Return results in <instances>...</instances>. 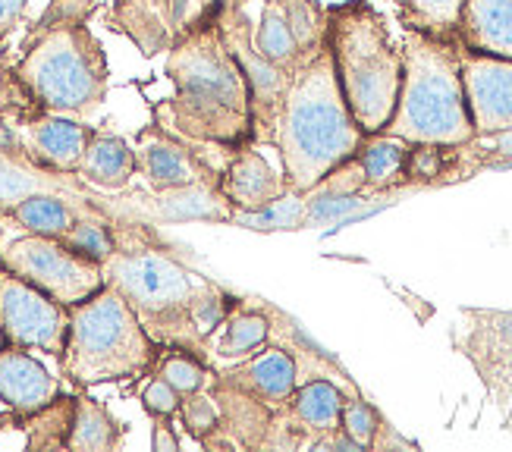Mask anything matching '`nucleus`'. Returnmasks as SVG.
<instances>
[{
	"label": "nucleus",
	"mask_w": 512,
	"mask_h": 452,
	"mask_svg": "<svg viewBox=\"0 0 512 452\" xmlns=\"http://www.w3.org/2000/svg\"><path fill=\"white\" fill-rule=\"evenodd\" d=\"M114 242L101 264L104 283L129 302L161 349L202 352L236 299L173 258L142 226L114 223Z\"/></svg>",
	"instance_id": "obj_1"
},
{
	"label": "nucleus",
	"mask_w": 512,
	"mask_h": 452,
	"mask_svg": "<svg viewBox=\"0 0 512 452\" xmlns=\"http://www.w3.org/2000/svg\"><path fill=\"white\" fill-rule=\"evenodd\" d=\"M173 95L154 104V123L189 145L255 142L252 88L220 26V10L195 19L167 54Z\"/></svg>",
	"instance_id": "obj_2"
},
{
	"label": "nucleus",
	"mask_w": 512,
	"mask_h": 452,
	"mask_svg": "<svg viewBox=\"0 0 512 452\" xmlns=\"http://www.w3.org/2000/svg\"><path fill=\"white\" fill-rule=\"evenodd\" d=\"M362 139L365 132L343 98L337 66L324 38L289 73L267 142L280 154L286 186L305 195L315 192V186L340 164L352 161Z\"/></svg>",
	"instance_id": "obj_3"
},
{
	"label": "nucleus",
	"mask_w": 512,
	"mask_h": 452,
	"mask_svg": "<svg viewBox=\"0 0 512 452\" xmlns=\"http://www.w3.org/2000/svg\"><path fill=\"white\" fill-rule=\"evenodd\" d=\"M403 82L393 117L381 132L409 145L459 148L475 139L459 73L456 41L409 29L403 38Z\"/></svg>",
	"instance_id": "obj_4"
},
{
	"label": "nucleus",
	"mask_w": 512,
	"mask_h": 452,
	"mask_svg": "<svg viewBox=\"0 0 512 452\" xmlns=\"http://www.w3.org/2000/svg\"><path fill=\"white\" fill-rule=\"evenodd\" d=\"M327 44L355 123L365 135L381 132L403 82V51L393 44L387 22L365 0H349L327 10Z\"/></svg>",
	"instance_id": "obj_5"
},
{
	"label": "nucleus",
	"mask_w": 512,
	"mask_h": 452,
	"mask_svg": "<svg viewBox=\"0 0 512 452\" xmlns=\"http://www.w3.org/2000/svg\"><path fill=\"white\" fill-rule=\"evenodd\" d=\"M158 343L114 286L70 308V330L60 352L63 377L79 390L120 383L158 365Z\"/></svg>",
	"instance_id": "obj_6"
},
{
	"label": "nucleus",
	"mask_w": 512,
	"mask_h": 452,
	"mask_svg": "<svg viewBox=\"0 0 512 452\" xmlns=\"http://www.w3.org/2000/svg\"><path fill=\"white\" fill-rule=\"evenodd\" d=\"M13 82L41 110L82 117L107 95V57L82 19H57L44 26L13 66Z\"/></svg>",
	"instance_id": "obj_7"
},
{
	"label": "nucleus",
	"mask_w": 512,
	"mask_h": 452,
	"mask_svg": "<svg viewBox=\"0 0 512 452\" xmlns=\"http://www.w3.org/2000/svg\"><path fill=\"white\" fill-rule=\"evenodd\" d=\"M0 264L66 308L85 302L104 286V270L98 261L73 252L66 242L51 236L26 233L0 242Z\"/></svg>",
	"instance_id": "obj_8"
},
{
	"label": "nucleus",
	"mask_w": 512,
	"mask_h": 452,
	"mask_svg": "<svg viewBox=\"0 0 512 452\" xmlns=\"http://www.w3.org/2000/svg\"><path fill=\"white\" fill-rule=\"evenodd\" d=\"M0 330L10 346L60 358L70 330V308L10 270H0Z\"/></svg>",
	"instance_id": "obj_9"
},
{
	"label": "nucleus",
	"mask_w": 512,
	"mask_h": 452,
	"mask_svg": "<svg viewBox=\"0 0 512 452\" xmlns=\"http://www.w3.org/2000/svg\"><path fill=\"white\" fill-rule=\"evenodd\" d=\"M456 51L465 107H469L475 135H494L512 129V60L469 51L459 41Z\"/></svg>",
	"instance_id": "obj_10"
},
{
	"label": "nucleus",
	"mask_w": 512,
	"mask_h": 452,
	"mask_svg": "<svg viewBox=\"0 0 512 452\" xmlns=\"http://www.w3.org/2000/svg\"><path fill=\"white\" fill-rule=\"evenodd\" d=\"M136 164H139V173L145 176V183L158 195L205 189V186L217 189V173L208 170L202 154H195L189 142L164 132L158 123L139 132Z\"/></svg>",
	"instance_id": "obj_11"
},
{
	"label": "nucleus",
	"mask_w": 512,
	"mask_h": 452,
	"mask_svg": "<svg viewBox=\"0 0 512 452\" xmlns=\"http://www.w3.org/2000/svg\"><path fill=\"white\" fill-rule=\"evenodd\" d=\"M92 126L70 117V113L54 110H35L19 123L16 148L29 157L32 164L51 170V173H73L79 170L82 151L92 139Z\"/></svg>",
	"instance_id": "obj_12"
},
{
	"label": "nucleus",
	"mask_w": 512,
	"mask_h": 452,
	"mask_svg": "<svg viewBox=\"0 0 512 452\" xmlns=\"http://www.w3.org/2000/svg\"><path fill=\"white\" fill-rule=\"evenodd\" d=\"M214 387L246 393L271 409H283L286 399L299 387V365L283 346H261L255 355L236 361L214 377Z\"/></svg>",
	"instance_id": "obj_13"
},
{
	"label": "nucleus",
	"mask_w": 512,
	"mask_h": 452,
	"mask_svg": "<svg viewBox=\"0 0 512 452\" xmlns=\"http://www.w3.org/2000/svg\"><path fill=\"white\" fill-rule=\"evenodd\" d=\"M286 192V176H280L255 148H239L217 176V195L230 205V214H255L271 208Z\"/></svg>",
	"instance_id": "obj_14"
},
{
	"label": "nucleus",
	"mask_w": 512,
	"mask_h": 452,
	"mask_svg": "<svg viewBox=\"0 0 512 452\" xmlns=\"http://www.w3.org/2000/svg\"><path fill=\"white\" fill-rule=\"evenodd\" d=\"M60 396L57 377L29 355V349L4 346L0 349V402L16 418H29Z\"/></svg>",
	"instance_id": "obj_15"
},
{
	"label": "nucleus",
	"mask_w": 512,
	"mask_h": 452,
	"mask_svg": "<svg viewBox=\"0 0 512 452\" xmlns=\"http://www.w3.org/2000/svg\"><path fill=\"white\" fill-rule=\"evenodd\" d=\"M82 179L73 173H51L32 164L19 148L0 145V211H10L16 201L29 198L35 192H57L66 198H85L79 189Z\"/></svg>",
	"instance_id": "obj_16"
},
{
	"label": "nucleus",
	"mask_w": 512,
	"mask_h": 452,
	"mask_svg": "<svg viewBox=\"0 0 512 452\" xmlns=\"http://www.w3.org/2000/svg\"><path fill=\"white\" fill-rule=\"evenodd\" d=\"M456 41L469 51L512 60V0H465Z\"/></svg>",
	"instance_id": "obj_17"
},
{
	"label": "nucleus",
	"mask_w": 512,
	"mask_h": 452,
	"mask_svg": "<svg viewBox=\"0 0 512 452\" xmlns=\"http://www.w3.org/2000/svg\"><path fill=\"white\" fill-rule=\"evenodd\" d=\"M136 173H139L136 148L114 132L95 129L85 151H82L79 170H76V176L82 179V183L95 186L101 192H123Z\"/></svg>",
	"instance_id": "obj_18"
},
{
	"label": "nucleus",
	"mask_w": 512,
	"mask_h": 452,
	"mask_svg": "<svg viewBox=\"0 0 512 452\" xmlns=\"http://www.w3.org/2000/svg\"><path fill=\"white\" fill-rule=\"evenodd\" d=\"M271 333H274L271 318H267L261 308L242 305L236 299V305L227 311V318L220 321V327L208 336L202 352H208L217 361H242V358L255 355L261 346H267Z\"/></svg>",
	"instance_id": "obj_19"
},
{
	"label": "nucleus",
	"mask_w": 512,
	"mask_h": 452,
	"mask_svg": "<svg viewBox=\"0 0 512 452\" xmlns=\"http://www.w3.org/2000/svg\"><path fill=\"white\" fill-rule=\"evenodd\" d=\"M98 205L88 198H66L57 192H35L29 198L16 201V205L7 211V217L22 226L26 233L35 236H51V239H63L70 233V226L76 223L79 214L95 211Z\"/></svg>",
	"instance_id": "obj_20"
},
{
	"label": "nucleus",
	"mask_w": 512,
	"mask_h": 452,
	"mask_svg": "<svg viewBox=\"0 0 512 452\" xmlns=\"http://www.w3.org/2000/svg\"><path fill=\"white\" fill-rule=\"evenodd\" d=\"M343 402L346 396L333 387L330 380H308L299 383L293 396L286 399V415L299 431H308L315 437H333L340 434V418H343Z\"/></svg>",
	"instance_id": "obj_21"
},
{
	"label": "nucleus",
	"mask_w": 512,
	"mask_h": 452,
	"mask_svg": "<svg viewBox=\"0 0 512 452\" xmlns=\"http://www.w3.org/2000/svg\"><path fill=\"white\" fill-rule=\"evenodd\" d=\"M409 151L412 145L396 139L387 132H374L365 135L359 151H355V161L362 167L365 186L368 189H393L406 183V167H409Z\"/></svg>",
	"instance_id": "obj_22"
},
{
	"label": "nucleus",
	"mask_w": 512,
	"mask_h": 452,
	"mask_svg": "<svg viewBox=\"0 0 512 452\" xmlns=\"http://www.w3.org/2000/svg\"><path fill=\"white\" fill-rule=\"evenodd\" d=\"M249 38H252V48L264 60H271L274 66H280V70H293V66H299L302 57H308L302 51V44H299L293 26H289L283 0H267L258 29L255 32L249 29Z\"/></svg>",
	"instance_id": "obj_23"
},
{
	"label": "nucleus",
	"mask_w": 512,
	"mask_h": 452,
	"mask_svg": "<svg viewBox=\"0 0 512 452\" xmlns=\"http://www.w3.org/2000/svg\"><path fill=\"white\" fill-rule=\"evenodd\" d=\"M120 446V424L110 418L101 402L76 396L70 434H66V449L76 452H107Z\"/></svg>",
	"instance_id": "obj_24"
},
{
	"label": "nucleus",
	"mask_w": 512,
	"mask_h": 452,
	"mask_svg": "<svg viewBox=\"0 0 512 452\" xmlns=\"http://www.w3.org/2000/svg\"><path fill=\"white\" fill-rule=\"evenodd\" d=\"M406 26L440 41H456V26L465 0H396Z\"/></svg>",
	"instance_id": "obj_25"
},
{
	"label": "nucleus",
	"mask_w": 512,
	"mask_h": 452,
	"mask_svg": "<svg viewBox=\"0 0 512 452\" xmlns=\"http://www.w3.org/2000/svg\"><path fill=\"white\" fill-rule=\"evenodd\" d=\"M76 396H57L41 412L22 418V427L29 434V449H66V434H70Z\"/></svg>",
	"instance_id": "obj_26"
},
{
	"label": "nucleus",
	"mask_w": 512,
	"mask_h": 452,
	"mask_svg": "<svg viewBox=\"0 0 512 452\" xmlns=\"http://www.w3.org/2000/svg\"><path fill=\"white\" fill-rule=\"evenodd\" d=\"M60 242H66L73 248V252L92 258L98 264H104L114 252V220H110L101 208L88 211V214H79L76 223L70 226V233H66Z\"/></svg>",
	"instance_id": "obj_27"
},
{
	"label": "nucleus",
	"mask_w": 512,
	"mask_h": 452,
	"mask_svg": "<svg viewBox=\"0 0 512 452\" xmlns=\"http://www.w3.org/2000/svg\"><path fill=\"white\" fill-rule=\"evenodd\" d=\"M450 161H462L465 167L456 170L453 179H462L472 170L484 167H509L512 164V129L494 132V135H475L472 142H465L459 148H447Z\"/></svg>",
	"instance_id": "obj_28"
},
{
	"label": "nucleus",
	"mask_w": 512,
	"mask_h": 452,
	"mask_svg": "<svg viewBox=\"0 0 512 452\" xmlns=\"http://www.w3.org/2000/svg\"><path fill=\"white\" fill-rule=\"evenodd\" d=\"M154 374L164 377L180 396L202 393V390H208V383H211L208 368L189 349H170L164 358H158V371H154Z\"/></svg>",
	"instance_id": "obj_29"
},
{
	"label": "nucleus",
	"mask_w": 512,
	"mask_h": 452,
	"mask_svg": "<svg viewBox=\"0 0 512 452\" xmlns=\"http://www.w3.org/2000/svg\"><path fill=\"white\" fill-rule=\"evenodd\" d=\"M381 431V421H377L374 409L362 399H346L343 402V418H340V434H346L359 449L374 446V437Z\"/></svg>",
	"instance_id": "obj_30"
},
{
	"label": "nucleus",
	"mask_w": 512,
	"mask_h": 452,
	"mask_svg": "<svg viewBox=\"0 0 512 452\" xmlns=\"http://www.w3.org/2000/svg\"><path fill=\"white\" fill-rule=\"evenodd\" d=\"M180 415L186 418L189 434H192L195 440H202V443L208 440L211 431H217V427H220V405H217V399L205 396V390H202V393H189V396H183Z\"/></svg>",
	"instance_id": "obj_31"
},
{
	"label": "nucleus",
	"mask_w": 512,
	"mask_h": 452,
	"mask_svg": "<svg viewBox=\"0 0 512 452\" xmlns=\"http://www.w3.org/2000/svg\"><path fill=\"white\" fill-rule=\"evenodd\" d=\"M142 405L151 418H173L180 415V405H183V396L176 393L164 377L154 374L148 380V387L142 390Z\"/></svg>",
	"instance_id": "obj_32"
},
{
	"label": "nucleus",
	"mask_w": 512,
	"mask_h": 452,
	"mask_svg": "<svg viewBox=\"0 0 512 452\" xmlns=\"http://www.w3.org/2000/svg\"><path fill=\"white\" fill-rule=\"evenodd\" d=\"M26 10L29 0H0V44L19 29V22L26 19Z\"/></svg>",
	"instance_id": "obj_33"
},
{
	"label": "nucleus",
	"mask_w": 512,
	"mask_h": 452,
	"mask_svg": "<svg viewBox=\"0 0 512 452\" xmlns=\"http://www.w3.org/2000/svg\"><path fill=\"white\" fill-rule=\"evenodd\" d=\"M151 446L158 449V452H176L180 449V440L173 437V431H170V418H154V440H151Z\"/></svg>",
	"instance_id": "obj_34"
},
{
	"label": "nucleus",
	"mask_w": 512,
	"mask_h": 452,
	"mask_svg": "<svg viewBox=\"0 0 512 452\" xmlns=\"http://www.w3.org/2000/svg\"><path fill=\"white\" fill-rule=\"evenodd\" d=\"M10 76H13V73H7V70H4V66H0V85H4V82H7Z\"/></svg>",
	"instance_id": "obj_35"
},
{
	"label": "nucleus",
	"mask_w": 512,
	"mask_h": 452,
	"mask_svg": "<svg viewBox=\"0 0 512 452\" xmlns=\"http://www.w3.org/2000/svg\"><path fill=\"white\" fill-rule=\"evenodd\" d=\"M7 346V336H4V330H0V349H4Z\"/></svg>",
	"instance_id": "obj_36"
},
{
	"label": "nucleus",
	"mask_w": 512,
	"mask_h": 452,
	"mask_svg": "<svg viewBox=\"0 0 512 452\" xmlns=\"http://www.w3.org/2000/svg\"><path fill=\"white\" fill-rule=\"evenodd\" d=\"M0 270H4V264H0Z\"/></svg>",
	"instance_id": "obj_37"
}]
</instances>
